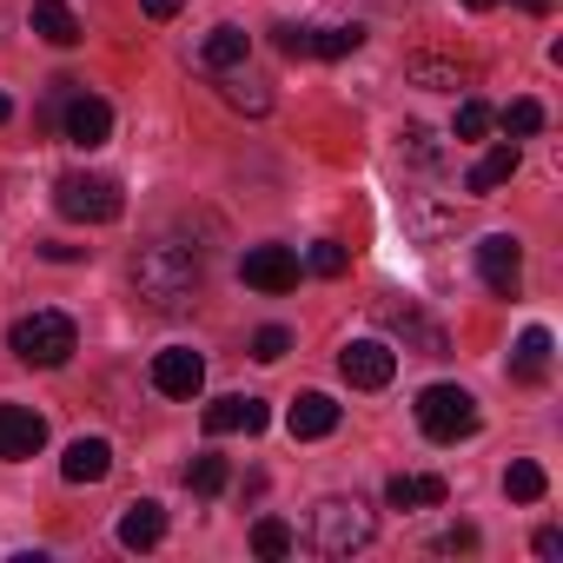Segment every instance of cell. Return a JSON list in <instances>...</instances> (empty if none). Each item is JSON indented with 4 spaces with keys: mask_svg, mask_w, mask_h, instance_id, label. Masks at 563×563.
<instances>
[{
    "mask_svg": "<svg viewBox=\"0 0 563 563\" xmlns=\"http://www.w3.org/2000/svg\"><path fill=\"white\" fill-rule=\"evenodd\" d=\"M133 299H140L153 319L192 312V299H199V258H192L186 245H173V239L140 245V258H133Z\"/></svg>",
    "mask_w": 563,
    "mask_h": 563,
    "instance_id": "obj_1",
    "label": "cell"
},
{
    "mask_svg": "<svg viewBox=\"0 0 563 563\" xmlns=\"http://www.w3.org/2000/svg\"><path fill=\"white\" fill-rule=\"evenodd\" d=\"M8 352H14L21 365H34V372H60V365L80 352V325H74L67 312H27V319H14V332H8Z\"/></svg>",
    "mask_w": 563,
    "mask_h": 563,
    "instance_id": "obj_2",
    "label": "cell"
},
{
    "mask_svg": "<svg viewBox=\"0 0 563 563\" xmlns=\"http://www.w3.org/2000/svg\"><path fill=\"white\" fill-rule=\"evenodd\" d=\"M372 510L358 504V497H319L312 504V543L325 550V556H352V550H365L372 543Z\"/></svg>",
    "mask_w": 563,
    "mask_h": 563,
    "instance_id": "obj_3",
    "label": "cell"
},
{
    "mask_svg": "<svg viewBox=\"0 0 563 563\" xmlns=\"http://www.w3.org/2000/svg\"><path fill=\"white\" fill-rule=\"evenodd\" d=\"M418 424H424V438L457 444L477 431V398L464 385H431V391H418Z\"/></svg>",
    "mask_w": 563,
    "mask_h": 563,
    "instance_id": "obj_4",
    "label": "cell"
},
{
    "mask_svg": "<svg viewBox=\"0 0 563 563\" xmlns=\"http://www.w3.org/2000/svg\"><path fill=\"white\" fill-rule=\"evenodd\" d=\"M54 206H60V219L107 225V219H120V186L100 179V173H60L54 179Z\"/></svg>",
    "mask_w": 563,
    "mask_h": 563,
    "instance_id": "obj_5",
    "label": "cell"
},
{
    "mask_svg": "<svg viewBox=\"0 0 563 563\" xmlns=\"http://www.w3.org/2000/svg\"><path fill=\"white\" fill-rule=\"evenodd\" d=\"M54 113H60V140H67V146H80V153L107 146V133H113V107H107L100 93H80V87H67V100H60Z\"/></svg>",
    "mask_w": 563,
    "mask_h": 563,
    "instance_id": "obj_6",
    "label": "cell"
},
{
    "mask_svg": "<svg viewBox=\"0 0 563 563\" xmlns=\"http://www.w3.org/2000/svg\"><path fill=\"white\" fill-rule=\"evenodd\" d=\"M477 272H484V286L497 299H517V286H523V252H517V239L510 232L477 239Z\"/></svg>",
    "mask_w": 563,
    "mask_h": 563,
    "instance_id": "obj_7",
    "label": "cell"
},
{
    "mask_svg": "<svg viewBox=\"0 0 563 563\" xmlns=\"http://www.w3.org/2000/svg\"><path fill=\"white\" fill-rule=\"evenodd\" d=\"M239 272H245L252 292H292L299 286V252L292 245H252Z\"/></svg>",
    "mask_w": 563,
    "mask_h": 563,
    "instance_id": "obj_8",
    "label": "cell"
},
{
    "mask_svg": "<svg viewBox=\"0 0 563 563\" xmlns=\"http://www.w3.org/2000/svg\"><path fill=\"white\" fill-rule=\"evenodd\" d=\"M339 372H345V385H358V391H385L391 372H398V352L378 345V339H358V345L339 352Z\"/></svg>",
    "mask_w": 563,
    "mask_h": 563,
    "instance_id": "obj_9",
    "label": "cell"
},
{
    "mask_svg": "<svg viewBox=\"0 0 563 563\" xmlns=\"http://www.w3.org/2000/svg\"><path fill=\"white\" fill-rule=\"evenodd\" d=\"M199 385H206V358H199V352L173 345V352L153 358V391H159V398H199Z\"/></svg>",
    "mask_w": 563,
    "mask_h": 563,
    "instance_id": "obj_10",
    "label": "cell"
},
{
    "mask_svg": "<svg viewBox=\"0 0 563 563\" xmlns=\"http://www.w3.org/2000/svg\"><path fill=\"white\" fill-rule=\"evenodd\" d=\"M41 444H47V418H41V411H27V405H0V457L21 464V457H34Z\"/></svg>",
    "mask_w": 563,
    "mask_h": 563,
    "instance_id": "obj_11",
    "label": "cell"
},
{
    "mask_svg": "<svg viewBox=\"0 0 563 563\" xmlns=\"http://www.w3.org/2000/svg\"><path fill=\"white\" fill-rule=\"evenodd\" d=\"M265 418H272V411H265V398H245V391H232V398H212V405H206V431H212V438H232V431H245V438H252V431H265Z\"/></svg>",
    "mask_w": 563,
    "mask_h": 563,
    "instance_id": "obj_12",
    "label": "cell"
},
{
    "mask_svg": "<svg viewBox=\"0 0 563 563\" xmlns=\"http://www.w3.org/2000/svg\"><path fill=\"white\" fill-rule=\"evenodd\" d=\"M286 424H292V438H332L339 431V405L325 391H299L292 411H286Z\"/></svg>",
    "mask_w": 563,
    "mask_h": 563,
    "instance_id": "obj_13",
    "label": "cell"
},
{
    "mask_svg": "<svg viewBox=\"0 0 563 563\" xmlns=\"http://www.w3.org/2000/svg\"><path fill=\"white\" fill-rule=\"evenodd\" d=\"M113 471V444L107 438H80V444H67V457H60V477L67 484H100Z\"/></svg>",
    "mask_w": 563,
    "mask_h": 563,
    "instance_id": "obj_14",
    "label": "cell"
},
{
    "mask_svg": "<svg viewBox=\"0 0 563 563\" xmlns=\"http://www.w3.org/2000/svg\"><path fill=\"white\" fill-rule=\"evenodd\" d=\"M159 537H166V510H159L153 497L126 504V517H120V543H126V550H153Z\"/></svg>",
    "mask_w": 563,
    "mask_h": 563,
    "instance_id": "obj_15",
    "label": "cell"
},
{
    "mask_svg": "<svg viewBox=\"0 0 563 563\" xmlns=\"http://www.w3.org/2000/svg\"><path fill=\"white\" fill-rule=\"evenodd\" d=\"M34 34L47 47H80V14L67 8V0H34Z\"/></svg>",
    "mask_w": 563,
    "mask_h": 563,
    "instance_id": "obj_16",
    "label": "cell"
},
{
    "mask_svg": "<svg viewBox=\"0 0 563 563\" xmlns=\"http://www.w3.org/2000/svg\"><path fill=\"white\" fill-rule=\"evenodd\" d=\"M510 179H517V140L490 146V153H484V159L471 166V179H464V186H471V192L484 199V192H497V186H510Z\"/></svg>",
    "mask_w": 563,
    "mask_h": 563,
    "instance_id": "obj_17",
    "label": "cell"
},
{
    "mask_svg": "<svg viewBox=\"0 0 563 563\" xmlns=\"http://www.w3.org/2000/svg\"><path fill=\"white\" fill-rule=\"evenodd\" d=\"M245 47H252V41H245L239 27H212V34L199 41V67H206V74H225V67H245Z\"/></svg>",
    "mask_w": 563,
    "mask_h": 563,
    "instance_id": "obj_18",
    "label": "cell"
},
{
    "mask_svg": "<svg viewBox=\"0 0 563 563\" xmlns=\"http://www.w3.org/2000/svg\"><path fill=\"white\" fill-rule=\"evenodd\" d=\"M405 74H411V87H431V93H457V87H471V67L438 60V54H418Z\"/></svg>",
    "mask_w": 563,
    "mask_h": 563,
    "instance_id": "obj_19",
    "label": "cell"
},
{
    "mask_svg": "<svg viewBox=\"0 0 563 563\" xmlns=\"http://www.w3.org/2000/svg\"><path fill=\"white\" fill-rule=\"evenodd\" d=\"M385 497H391V510H431V504H444V477H391L385 484Z\"/></svg>",
    "mask_w": 563,
    "mask_h": 563,
    "instance_id": "obj_20",
    "label": "cell"
},
{
    "mask_svg": "<svg viewBox=\"0 0 563 563\" xmlns=\"http://www.w3.org/2000/svg\"><path fill=\"white\" fill-rule=\"evenodd\" d=\"M219 100H225V107H239V113H265V107H272L265 80H252V74H239V67H225V74H219Z\"/></svg>",
    "mask_w": 563,
    "mask_h": 563,
    "instance_id": "obj_21",
    "label": "cell"
},
{
    "mask_svg": "<svg viewBox=\"0 0 563 563\" xmlns=\"http://www.w3.org/2000/svg\"><path fill=\"white\" fill-rule=\"evenodd\" d=\"M378 319H385L391 332L418 339V345H424V358H444V332H438V325H424V319H418L411 306H378Z\"/></svg>",
    "mask_w": 563,
    "mask_h": 563,
    "instance_id": "obj_22",
    "label": "cell"
},
{
    "mask_svg": "<svg viewBox=\"0 0 563 563\" xmlns=\"http://www.w3.org/2000/svg\"><path fill=\"white\" fill-rule=\"evenodd\" d=\"M365 47V27H312V54L319 60H345Z\"/></svg>",
    "mask_w": 563,
    "mask_h": 563,
    "instance_id": "obj_23",
    "label": "cell"
},
{
    "mask_svg": "<svg viewBox=\"0 0 563 563\" xmlns=\"http://www.w3.org/2000/svg\"><path fill=\"white\" fill-rule=\"evenodd\" d=\"M543 372H550V332L530 325V332L517 339V378H543Z\"/></svg>",
    "mask_w": 563,
    "mask_h": 563,
    "instance_id": "obj_24",
    "label": "cell"
},
{
    "mask_svg": "<svg viewBox=\"0 0 563 563\" xmlns=\"http://www.w3.org/2000/svg\"><path fill=\"white\" fill-rule=\"evenodd\" d=\"M504 490H510V504H537V497H543V464L517 457V464L504 471Z\"/></svg>",
    "mask_w": 563,
    "mask_h": 563,
    "instance_id": "obj_25",
    "label": "cell"
},
{
    "mask_svg": "<svg viewBox=\"0 0 563 563\" xmlns=\"http://www.w3.org/2000/svg\"><path fill=\"white\" fill-rule=\"evenodd\" d=\"M292 543H299L292 523H278V517H258V523H252V550H258V556H292Z\"/></svg>",
    "mask_w": 563,
    "mask_h": 563,
    "instance_id": "obj_26",
    "label": "cell"
},
{
    "mask_svg": "<svg viewBox=\"0 0 563 563\" xmlns=\"http://www.w3.org/2000/svg\"><path fill=\"white\" fill-rule=\"evenodd\" d=\"M490 126H497V113H490L484 100H464V107H457V126H451V133H457V140H484Z\"/></svg>",
    "mask_w": 563,
    "mask_h": 563,
    "instance_id": "obj_27",
    "label": "cell"
},
{
    "mask_svg": "<svg viewBox=\"0 0 563 563\" xmlns=\"http://www.w3.org/2000/svg\"><path fill=\"white\" fill-rule=\"evenodd\" d=\"M306 265H312V272H319V278H345V265H352V252H345V245H339V239H319V245H312V258H306Z\"/></svg>",
    "mask_w": 563,
    "mask_h": 563,
    "instance_id": "obj_28",
    "label": "cell"
},
{
    "mask_svg": "<svg viewBox=\"0 0 563 563\" xmlns=\"http://www.w3.org/2000/svg\"><path fill=\"white\" fill-rule=\"evenodd\" d=\"M225 477H232V471H225V457H199V464L186 471V484H192L199 497H219V490H225Z\"/></svg>",
    "mask_w": 563,
    "mask_h": 563,
    "instance_id": "obj_29",
    "label": "cell"
},
{
    "mask_svg": "<svg viewBox=\"0 0 563 563\" xmlns=\"http://www.w3.org/2000/svg\"><path fill=\"white\" fill-rule=\"evenodd\" d=\"M537 126H543V107H537V100H510V107H504V133H517V140H530Z\"/></svg>",
    "mask_w": 563,
    "mask_h": 563,
    "instance_id": "obj_30",
    "label": "cell"
},
{
    "mask_svg": "<svg viewBox=\"0 0 563 563\" xmlns=\"http://www.w3.org/2000/svg\"><path fill=\"white\" fill-rule=\"evenodd\" d=\"M286 352H292V332H286V325H265V332L252 339V358H258V365H278Z\"/></svg>",
    "mask_w": 563,
    "mask_h": 563,
    "instance_id": "obj_31",
    "label": "cell"
},
{
    "mask_svg": "<svg viewBox=\"0 0 563 563\" xmlns=\"http://www.w3.org/2000/svg\"><path fill=\"white\" fill-rule=\"evenodd\" d=\"M278 54H286V60H306V54H312V27H278Z\"/></svg>",
    "mask_w": 563,
    "mask_h": 563,
    "instance_id": "obj_32",
    "label": "cell"
},
{
    "mask_svg": "<svg viewBox=\"0 0 563 563\" xmlns=\"http://www.w3.org/2000/svg\"><path fill=\"white\" fill-rule=\"evenodd\" d=\"M405 153H411V159H424V166H431V159H438V140H431V133H424V126H405Z\"/></svg>",
    "mask_w": 563,
    "mask_h": 563,
    "instance_id": "obj_33",
    "label": "cell"
},
{
    "mask_svg": "<svg viewBox=\"0 0 563 563\" xmlns=\"http://www.w3.org/2000/svg\"><path fill=\"white\" fill-rule=\"evenodd\" d=\"M438 550H477V530H471V523H457V530H444V537H438Z\"/></svg>",
    "mask_w": 563,
    "mask_h": 563,
    "instance_id": "obj_34",
    "label": "cell"
},
{
    "mask_svg": "<svg viewBox=\"0 0 563 563\" xmlns=\"http://www.w3.org/2000/svg\"><path fill=\"white\" fill-rule=\"evenodd\" d=\"M140 8H146V21H173V14L186 8V0H140Z\"/></svg>",
    "mask_w": 563,
    "mask_h": 563,
    "instance_id": "obj_35",
    "label": "cell"
},
{
    "mask_svg": "<svg viewBox=\"0 0 563 563\" xmlns=\"http://www.w3.org/2000/svg\"><path fill=\"white\" fill-rule=\"evenodd\" d=\"M41 252H47L54 265H74V258H80V245H60V239H54V245H41Z\"/></svg>",
    "mask_w": 563,
    "mask_h": 563,
    "instance_id": "obj_36",
    "label": "cell"
},
{
    "mask_svg": "<svg viewBox=\"0 0 563 563\" xmlns=\"http://www.w3.org/2000/svg\"><path fill=\"white\" fill-rule=\"evenodd\" d=\"M563 550V530H537V556H556Z\"/></svg>",
    "mask_w": 563,
    "mask_h": 563,
    "instance_id": "obj_37",
    "label": "cell"
},
{
    "mask_svg": "<svg viewBox=\"0 0 563 563\" xmlns=\"http://www.w3.org/2000/svg\"><path fill=\"white\" fill-rule=\"evenodd\" d=\"M517 8H523V14H550V0H517Z\"/></svg>",
    "mask_w": 563,
    "mask_h": 563,
    "instance_id": "obj_38",
    "label": "cell"
},
{
    "mask_svg": "<svg viewBox=\"0 0 563 563\" xmlns=\"http://www.w3.org/2000/svg\"><path fill=\"white\" fill-rule=\"evenodd\" d=\"M8 113H14V100H8V93H0V126H8Z\"/></svg>",
    "mask_w": 563,
    "mask_h": 563,
    "instance_id": "obj_39",
    "label": "cell"
},
{
    "mask_svg": "<svg viewBox=\"0 0 563 563\" xmlns=\"http://www.w3.org/2000/svg\"><path fill=\"white\" fill-rule=\"evenodd\" d=\"M464 8H477V14H484V8H497V0H464Z\"/></svg>",
    "mask_w": 563,
    "mask_h": 563,
    "instance_id": "obj_40",
    "label": "cell"
}]
</instances>
